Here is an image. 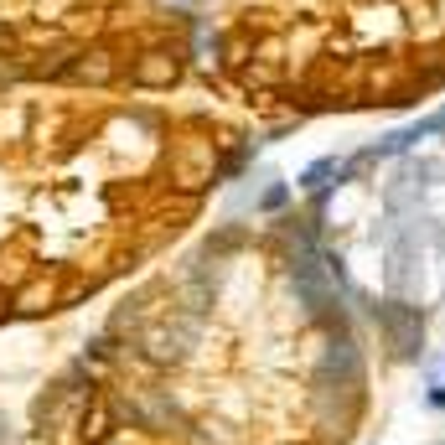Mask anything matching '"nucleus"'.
<instances>
[{
  "label": "nucleus",
  "mask_w": 445,
  "mask_h": 445,
  "mask_svg": "<svg viewBox=\"0 0 445 445\" xmlns=\"http://www.w3.org/2000/svg\"><path fill=\"white\" fill-rule=\"evenodd\" d=\"M332 171H337V161H321V166H311V171L300 176V187H321V181L332 176Z\"/></svg>",
  "instance_id": "1"
},
{
  "label": "nucleus",
  "mask_w": 445,
  "mask_h": 445,
  "mask_svg": "<svg viewBox=\"0 0 445 445\" xmlns=\"http://www.w3.org/2000/svg\"><path fill=\"white\" fill-rule=\"evenodd\" d=\"M285 197H290V192H285V187H269V192H264V207H280Z\"/></svg>",
  "instance_id": "2"
},
{
  "label": "nucleus",
  "mask_w": 445,
  "mask_h": 445,
  "mask_svg": "<svg viewBox=\"0 0 445 445\" xmlns=\"http://www.w3.org/2000/svg\"><path fill=\"white\" fill-rule=\"evenodd\" d=\"M0 83H10V68H0Z\"/></svg>",
  "instance_id": "3"
}]
</instances>
